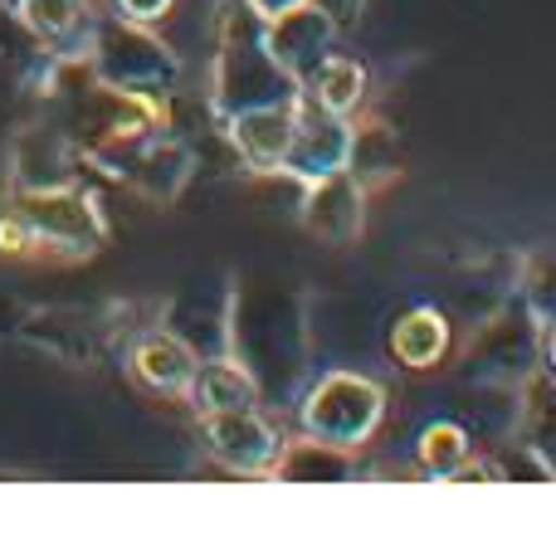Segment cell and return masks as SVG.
I'll return each instance as SVG.
<instances>
[{
	"label": "cell",
	"mask_w": 556,
	"mask_h": 556,
	"mask_svg": "<svg viewBox=\"0 0 556 556\" xmlns=\"http://www.w3.org/2000/svg\"><path fill=\"white\" fill-rule=\"evenodd\" d=\"M123 5L132 10L137 20H147V15H162V10H166V0H123Z\"/></svg>",
	"instance_id": "6da1fadb"
},
{
	"label": "cell",
	"mask_w": 556,
	"mask_h": 556,
	"mask_svg": "<svg viewBox=\"0 0 556 556\" xmlns=\"http://www.w3.org/2000/svg\"><path fill=\"white\" fill-rule=\"evenodd\" d=\"M254 5H260L264 15H283V10H293L298 0H254Z\"/></svg>",
	"instance_id": "7a4b0ae2"
}]
</instances>
